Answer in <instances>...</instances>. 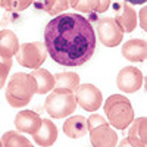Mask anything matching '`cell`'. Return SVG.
<instances>
[{
    "mask_svg": "<svg viewBox=\"0 0 147 147\" xmlns=\"http://www.w3.org/2000/svg\"><path fill=\"white\" fill-rule=\"evenodd\" d=\"M44 46L56 63L81 66L94 55L96 34L87 18L80 13H63L47 24Z\"/></svg>",
    "mask_w": 147,
    "mask_h": 147,
    "instance_id": "cell-1",
    "label": "cell"
},
{
    "mask_svg": "<svg viewBox=\"0 0 147 147\" xmlns=\"http://www.w3.org/2000/svg\"><path fill=\"white\" fill-rule=\"evenodd\" d=\"M37 93V84L31 74L16 72L6 84V100L12 107H25Z\"/></svg>",
    "mask_w": 147,
    "mask_h": 147,
    "instance_id": "cell-2",
    "label": "cell"
},
{
    "mask_svg": "<svg viewBox=\"0 0 147 147\" xmlns=\"http://www.w3.org/2000/svg\"><path fill=\"white\" fill-rule=\"evenodd\" d=\"M103 110L106 115V121L115 129H125L134 119V109L128 97L122 94H112L107 97Z\"/></svg>",
    "mask_w": 147,
    "mask_h": 147,
    "instance_id": "cell-3",
    "label": "cell"
},
{
    "mask_svg": "<svg viewBox=\"0 0 147 147\" xmlns=\"http://www.w3.org/2000/svg\"><path fill=\"white\" fill-rule=\"evenodd\" d=\"M44 109L55 119H63L68 115H72L74 110L77 109V100L74 91L65 88H55L46 97Z\"/></svg>",
    "mask_w": 147,
    "mask_h": 147,
    "instance_id": "cell-4",
    "label": "cell"
},
{
    "mask_svg": "<svg viewBox=\"0 0 147 147\" xmlns=\"http://www.w3.org/2000/svg\"><path fill=\"white\" fill-rule=\"evenodd\" d=\"M16 62L30 69H38L47 57L46 46L41 41H32V43H24L19 44V49L15 55Z\"/></svg>",
    "mask_w": 147,
    "mask_h": 147,
    "instance_id": "cell-5",
    "label": "cell"
},
{
    "mask_svg": "<svg viewBox=\"0 0 147 147\" xmlns=\"http://www.w3.org/2000/svg\"><path fill=\"white\" fill-rule=\"evenodd\" d=\"M96 31H97V38L106 47H115L121 44L122 38H124V32L118 25V22L115 21V18L112 16H106L97 21Z\"/></svg>",
    "mask_w": 147,
    "mask_h": 147,
    "instance_id": "cell-6",
    "label": "cell"
},
{
    "mask_svg": "<svg viewBox=\"0 0 147 147\" xmlns=\"http://www.w3.org/2000/svg\"><path fill=\"white\" fill-rule=\"evenodd\" d=\"M74 96L77 105H80L87 112H96L97 109H100L103 102L102 91L93 84H80L74 91Z\"/></svg>",
    "mask_w": 147,
    "mask_h": 147,
    "instance_id": "cell-7",
    "label": "cell"
},
{
    "mask_svg": "<svg viewBox=\"0 0 147 147\" xmlns=\"http://www.w3.org/2000/svg\"><path fill=\"white\" fill-rule=\"evenodd\" d=\"M143 81V72L137 66H125L116 77V87L124 93H136L141 88Z\"/></svg>",
    "mask_w": 147,
    "mask_h": 147,
    "instance_id": "cell-8",
    "label": "cell"
},
{
    "mask_svg": "<svg viewBox=\"0 0 147 147\" xmlns=\"http://www.w3.org/2000/svg\"><path fill=\"white\" fill-rule=\"evenodd\" d=\"M88 132L93 147H116L118 144V134L107 122L93 127L91 129H88Z\"/></svg>",
    "mask_w": 147,
    "mask_h": 147,
    "instance_id": "cell-9",
    "label": "cell"
},
{
    "mask_svg": "<svg viewBox=\"0 0 147 147\" xmlns=\"http://www.w3.org/2000/svg\"><path fill=\"white\" fill-rule=\"evenodd\" d=\"M115 21L121 27L122 32H132L137 27V12L131 5L115 3Z\"/></svg>",
    "mask_w": 147,
    "mask_h": 147,
    "instance_id": "cell-10",
    "label": "cell"
},
{
    "mask_svg": "<svg viewBox=\"0 0 147 147\" xmlns=\"http://www.w3.org/2000/svg\"><path fill=\"white\" fill-rule=\"evenodd\" d=\"M121 53L129 62H144L147 56V43L144 38H131L122 46Z\"/></svg>",
    "mask_w": 147,
    "mask_h": 147,
    "instance_id": "cell-11",
    "label": "cell"
},
{
    "mask_svg": "<svg viewBox=\"0 0 147 147\" xmlns=\"http://www.w3.org/2000/svg\"><path fill=\"white\" fill-rule=\"evenodd\" d=\"M32 138L37 144L43 147H50L57 140V127L50 119H41V124L38 129L32 134Z\"/></svg>",
    "mask_w": 147,
    "mask_h": 147,
    "instance_id": "cell-12",
    "label": "cell"
},
{
    "mask_svg": "<svg viewBox=\"0 0 147 147\" xmlns=\"http://www.w3.org/2000/svg\"><path fill=\"white\" fill-rule=\"evenodd\" d=\"M41 124V118L37 112L32 110H21L15 116V127L19 132H27V134H32L38 129Z\"/></svg>",
    "mask_w": 147,
    "mask_h": 147,
    "instance_id": "cell-13",
    "label": "cell"
},
{
    "mask_svg": "<svg viewBox=\"0 0 147 147\" xmlns=\"http://www.w3.org/2000/svg\"><path fill=\"white\" fill-rule=\"evenodd\" d=\"M63 132L65 136L69 138H82L85 134L88 132V124H87V118H84L81 115L77 116H71L68 121H65L63 124Z\"/></svg>",
    "mask_w": 147,
    "mask_h": 147,
    "instance_id": "cell-14",
    "label": "cell"
},
{
    "mask_svg": "<svg viewBox=\"0 0 147 147\" xmlns=\"http://www.w3.org/2000/svg\"><path fill=\"white\" fill-rule=\"evenodd\" d=\"M129 131H128V140L137 147H146L147 146V119L146 118H138L132 119L129 124Z\"/></svg>",
    "mask_w": 147,
    "mask_h": 147,
    "instance_id": "cell-15",
    "label": "cell"
},
{
    "mask_svg": "<svg viewBox=\"0 0 147 147\" xmlns=\"http://www.w3.org/2000/svg\"><path fill=\"white\" fill-rule=\"evenodd\" d=\"M19 49V40L13 31L2 30L0 31V56L12 59Z\"/></svg>",
    "mask_w": 147,
    "mask_h": 147,
    "instance_id": "cell-16",
    "label": "cell"
},
{
    "mask_svg": "<svg viewBox=\"0 0 147 147\" xmlns=\"http://www.w3.org/2000/svg\"><path fill=\"white\" fill-rule=\"evenodd\" d=\"M31 75L37 84L35 94H46V93H50L55 88V77L47 69H43V68L34 69L31 72Z\"/></svg>",
    "mask_w": 147,
    "mask_h": 147,
    "instance_id": "cell-17",
    "label": "cell"
},
{
    "mask_svg": "<svg viewBox=\"0 0 147 147\" xmlns=\"http://www.w3.org/2000/svg\"><path fill=\"white\" fill-rule=\"evenodd\" d=\"M80 85V75L75 72H59L55 77V87L75 91Z\"/></svg>",
    "mask_w": 147,
    "mask_h": 147,
    "instance_id": "cell-18",
    "label": "cell"
},
{
    "mask_svg": "<svg viewBox=\"0 0 147 147\" xmlns=\"http://www.w3.org/2000/svg\"><path fill=\"white\" fill-rule=\"evenodd\" d=\"M0 140H2L3 147H34L27 137H24L22 134H19L16 131L5 132Z\"/></svg>",
    "mask_w": 147,
    "mask_h": 147,
    "instance_id": "cell-19",
    "label": "cell"
},
{
    "mask_svg": "<svg viewBox=\"0 0 147 147\" xmlns=\"http://www.w3.org/2000/svg\"><path fill=\"white\" fill-rule=\"evenodd\" d=\"M41 7L47 12L49 15L57 16V15L62 13V12L68 10L69 3H68V0H44Z\"/></svg>",
    "mask_w": 147,
    "mask_h": 147,
    "instance_id": "cell-20",
    "label": "cell"
},
{
    "mask_svg": "<svg viewBox=\"0 0 147 147\" xmlns=\"http://www.w3.org/2000/svg\"><path fill=\"white\" fill-rule=\"evenodd\" d=\"M35 0H0V5L3 9L9 10V12H22L25 10L28 6H31Z\"/></svg>",
    "mask_w": 147,
    "mask_h": 147,
    "instance_id": "cell-21",
    "label": "cell"
},
{
    "mask_svg": "<svg viewBox=\"0 0 147 147\" xmlns=\"http://www.w3.org/2000/svg\"><path fill=\"white\" fill-rule=\"evenodd\" d=\"M100 5V0H78L75 9L80 10L81 13H93L97 12Z\"/></svg>",
    "mask_w": 147,
    "mask_h": 147,
    "instance_id": "cell-22",
    "label": "cell"
},
{
    "mask_svg": "<svg viewBox=\"0 0 147 147\" xmlns=\"http://www.w3.org/2000/svg\"><path fill=\"white\" fill-rule=\"evenodd\" d=\"M10 68H12V59L0 56V90H2L5 85H6Z\"/></svg>",
    "mask_w": 147,
    "mask_h": 147,
    "instance_id": "cell-23",
    "label": "cell"
},
{
    "mask_svg": "<svg viewBox=\"0 0 147 147\" xmlns=\"http://www.w3.org/2000/svg\"><path fill=\"white\" fill-rule=\"evenodd\" d=\"M110 6V0H100V5H99V9H97V13H103L106 12Z\"/></svg>",
    "mask_w": 147,
    "mask_h": 147,
    "instance_id": "cell-24",
    "label": "cell"
},
{
    "mask_svg": "<svg viewBox=\"0 0 147 147\" xmlns=\"http://www.w3.org/2000/svg\"><path fill=\"white\" fill-rule=\"evenodd\" d=\"M146 13H147V9L143 7L141 12H140V27H141L143 30L147 28V27H146Z\"/></svg>",
    "mask_w": 147,
    "mask_h": 147,
    "instance_id": "cell-25",
    "label": "cell"
},
{
    "mask_svg": "<svg viewBox=\"0 0 147 147\" xmlns=\"http://www.w3.org/2000/svg\"><path fill=\"white\" fill-rule=\"evenodd\" d=\"M118 147H137V146H134L132 143H129V140L128 138H124V140H122L119 144H116Z\"/></svg>",
    "mask_w": 147,
    "mask_h": 147,
    "instance_id": "cell-26",
    "label": "cell"
},
{
    "mask_svg": "<svg viewBox=\"0 0 147 147\" xmlns=\"http://www.w3.org/2000/svg\"><path fill=\"white\" fill-rule=\"evenodd\" d=\"M127 3H131V5H144L146 0H125Z\"/></svg>",
    "mask_w": 147,
    "mask_h": 147,
    "instance_id": "cell-27",
    "label": "cell"
},
{
    "mask_svg": "<svg viewBox=\"0 0 147 147\" xmlns=\"http://www.w3.org/2000/svg\"><path fill=\"white\" fill-rule=\"evenodd\" d=\"M77 2H78V0H68L69 7H74V9H75V6H77Z\"/></svg>",
    "mask_w": 147,
    "mask_h": 147,
    "instance_id": "cell-28",
    "label": "cell"
},
{
    "mask_svg": "<svg viewBox=\"0 0 147 147\" xmlns=\"http://www.w3.org/2000/svg\"><path fill=\"white\" fill-rule=\"evenodd\" d=\"M0 147H3V144H2V140H0Z\"/></svg>",
    "mask_w": 147,
    "mask_h": 147,
    "instance_id": "cell-29",
    "label": "cell"
}]
</instances>
